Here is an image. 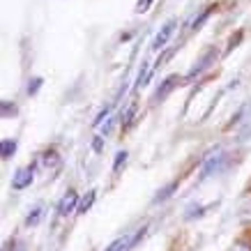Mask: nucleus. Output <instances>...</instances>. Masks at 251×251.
<instances>
[{
  "label": "nucleus",
  "instance_id": "20e7f679",
  "mask_svg": "<svg viewBox=\"0 0 251 251\" xmlns=\"http://www.w3.org/2000/svg\"><path fill=\"white\" fill-rule=\"evenodd\" d=\"M32 180H35V168L32 166L19 168L14 175V180H12V187H14L16 191H21V189H25V187H30Z\"/></svg>",
  "mask_w": 251,
  "mask_h": 251
},
{
  "label": "nucleus",
  "instance_id": "9b49d317",
  "mask_svg": "<svg viewBox=\"0 0 251 251\" xmlns=\"http://www.w3.org/2000/svg\"><path fill=\"white\" fill-rule=\"evenodd\" d=\"M42 217H44V207H42V205H35L30 210V214L25 217V226H37L39 221H42Z\"/></svg>",
  "mask_w": 251,
  "mask_h": 251
},
{
  "label": "nucleus",
  "instance_id": "6e6552de",
  "mask_svg": "<svg viewBox=\"0 0 251 251\" xmlns=\"http://www.w3.org/2000/svg\"><path fill=\"white\" fill-rule=\"evenodd\" d=\"M42 164H44L46 171H55V168L60 166V157H58V152H55V150H49V152L42 157Z\"/></svg>",
  "mask_w": 251,
  "mask_h": 251
},
{
  "label": "nucleus",
  "instance_id": "0eeeda50",
  "mask_svg": "<svg viewBox=\"0 0 251 251\" xmlns=\"http://www.w3.org/2000/svg\"><path fill=\"white\" fill-rule=\"evenodd\" d=\"M177 81H180V76H177V74H173V76H168L166 81H164V83L159 85V88H157V92H154V101H161V99H166L168 97V92L171 90H175V85H177Z\"/></svg>",
  "mask_w": 251,
  "mask_h": 251
},
{
  "label": "nucleus",
  "instance_id": "f8f14e48",
  "mask_svg": "<svg viewBox=\"0 0 251 251\" xmlns=\"http://www.w3.org/2000/svg\"><path fill=\"white\" fill-rule=\"evenodd\" d=\"M16 152V141L14 138H5L2 141V148H0V154H2V159H12Z\"/></svg>",
  "mask_w": 251,
  "mask_h": 251
},
{
  "label": "nucleus",
  "instance_id": "aec40b11",
  "mask_svg": "<svg viewBox=\"0 0 251 251\" xmlns=\"http://www.w3.org/2000/svg\"><path fill=\"white\" fill-rule=\"evenodd\" d=\"M92 148H95V150H97V152H101V148H104V138L99 136L97 141H95V143H92Z\"/></svg>",
  "mask_w": 251,
  "mask_h": 251
},
{
  "label": "nucleus",
  "instance_id": "ddd939ff",
  "mask_svg": "<svg viewBox=\"0 0 251 251\" xmlns=\"http://www.w3.org/2000/svg\"><path fill=\"white\" fill-rule=\"evenodd\" d=\"M212 9L214 7H205V9H203V12H201V16H196V19H194V23H191V30H201V25H203V23L210 19Z\"/></svg>",
  "mask_w": 251,
  "mask_h": 251
},
{
  "label": "nucleus",
  "instance_id": "dca6fc26",
  "mask_svg": "<svg viewBox=\"0 0 251 251\" xmlns=\"http://www.w3.org/2000/svg\"><path fill=\"white\" fill-rule=\"evenodd\" d=\"M108 113H111V106L101 108V111H99V115H97V118H95V120H92V127H99V125H101V122H104V118H106Z\"/></svg>",
  "mask_w": 251,
  "mask_h": 251
},
{
  "label": "nucleus",
  "instance_id": "39448f33",
  "mask_svg": "<svg viewBox=\"0 0 251 251\" xmlns=\"http://www.w3.org/2000/svg\"><path fill=\"white\" fill-rule=\"evenodd\" d=\"M74 210H78V194L74 189H69L67 194L62 196L60 205H58V212H60V217H69Z\"/></svg>",
  "mask_w": 251,
  "mask_h": 251
},
{
  "label": "nucleus",
  "instance_id": "a211bd4d",
  "mask_svg": "<svg viewBox=\"0 0 251 251\" xmlns=\"http://www.w3.org/2000/svg\"><path fill=\"white\" fill-rule=\"evenodd\" d=\"M16 113V106H12L7 99L2 101V118H7V115H14Z\"/></svg>",
  "mask_w": 251,
  "mask_h": 251
},
{
  "label": "nucleus",
  "instance_id": "f257e3e1",
  "mask_svg": "<svg viewBox=\"0 0 251 251\" xmlns=\"http://www.w3.org/2000/svg\"><path fill=\"white\" fill-rule=\"evenodd\" d=\"M143 233H145V228H141L136 235H120L118 240H113V242L108 244L104 251H127L129 247H134V244H136L138 240L143 237Z\"/></svg>",
  "mask_w": 251,
  "mask_h": 251
},
{
  "label": "nucleus",
  "instance_id": "7ed1b4c3",
  "mask_svg": "<svg viewBox=\"0 0 251 251\" xmlns=\"http://www.w3.org/2000/svg\"><path fill=\"white\" fill-rule=\"evenodd\" d=\"M175 25H177V21H175V19H171V21H168L166 25H164V28H161V30L157 32V35H154L152 46H150L152 51H159V49H164V46L168 44V39H171V35L175 32Z\"/></svg>",
  "mask_w": 251,
  "mask_h": 251
},
{
  "label": "nucleus",
  "instance_id": "412c9836",
  "mask_svg": "<svg viewBox=\"0 0 251 251\" xmlns=\"http://www.w3.org/2000/svg\"><path fill=\"white\" fill-rule=\"evenodd\" d=\"M235 251H249V249H244V247H237V249Z\"/></svg>",
  "mask_w": 251,
  "mask_h": 251
},
{
  "label": "nucleus",
  "instance_id": "9d476101",
  "mask_svg": "<svg viewBox=\"0 0 251 251\" xmlns=\"http://www.w3.org/2000/svg\"><path fill=\"white\" fill-rule=\"evenodd\" d=\"M177 189V180H173V182H168L164 189L157 191V196H154V203H161V201H166V198L173 196V191Z\"/></svg>",
  "mask_w": 251,
  "mask_h": 251
},
{
  "label": "nucleus",
  "instance_id": "4468645a",
  "mask_svg": "<svg viewBox=\"0 0 251 251\" xmlns=\"http://www.w3.org/2000/svg\"><path fill=\"white\" fill-rule=\"evenodd\" d=\"M127 157H129V154L125 152V150H120V152L115 154V161H113V173H120L122 166L127 164Z\"/></svg>",
  "mask_w": 251,
  "mask_h": 251
},
{
  "label": "nucleus",
  "instance_id": "2eb2a0df",
  "mask_svg": "<svg viewBox=\"0 0 251 251\" xmlns=\"http://www.w3.org/2000/svg\"><path fill=\"white\" fill-rule=\"evenodd\" d=\"M42 83H44V78L42 76H35V78H30V81H28V95H37L39 92V88H42Z\"/></svg>",
  "mask_w": 251,
  "mask_h": 251
},
{
  "label": "nucleus",
  "instance_id": "f03ea898",
  "mask_svg": "<svg viewBox=\"0 0 251 251\" xmlns=\"http://www.w3.org/2000/svg\"><path fill=\"white\" fill-rule=\"evenodd\" d=\"M214 58H217V49H207L205 53H203V55H201V58L196 60V65L191 67V72L187 74V78L191 81V78H196L198 74H201V72H205V69L214 62Z\"/></svg>",
  "mask_w": 251,
  "mask_h": 251
},
{
  "label": "nucleus",
  "instance_id": "6ab92c4d",
  "mask_svg": "<svg viewBox=\"0 0 251 251\" xmlns=\"http://www.w3.org/2000/svg\"><path fill=\"white\" fill-rule=\"evenodd\" d=\"M240 39H242V32H237V37H233V39H230V44H228V53H230V51H233V49H235L237 44H240Z\"/></svg>",
  "mask_w": 251,
  "mask_h": 251
},
{
  "label": "nucleus",
  "instance_id": "1a4fd4ad",
  "mask_svg": "<svg viewBox=\"0 0 251 251\" xmlns=\"http://www.w3.org/2000/svg\"><path fill=\"white\" fill-rule=\"evenodd\" d=\"M95 198H97V191L90 189L83 198H81V203H78V210H76V212H78V214H85V212H88V210L92 207V203H95Z\"/></svg>",
  "mask_w": 251,
  "mask_h": 251
},
{
  "label": "nucleus",
  "instance_id": "f3484780",
  "mask_svg": "<svg viewBox=\"0 0 251 251\" xmlns=\"http://www.w3.org/2000/svg\"><path fill=\"white\" fill-rule=\"evenodd\" d=\"M152 2H154V0H138V2H136V14H143V12H148Z\"/></svg>",
  "mask_w": 251,
  "mask_h": 251
},
{
  "label": "nucleus",
  "instance_id": "423d86ee",
  "mask_svg": "<svg viewBox=\"0 0 251 251\" xmlns=\"http://www.w3.org/2000/svg\"><path fill=\"white\" fill-rule=\"evenodd\" d=\"M219 164H221L219 152L212 154V157H207L205 164H203V168H201V175H198V182H205L207 177H212L214 171H219Z\"/></svg>",
  "mask_w": 251,
  "mask_h": 251
}]
</instances>
